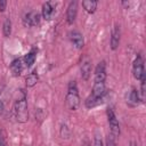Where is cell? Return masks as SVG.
<instances>
[{
	"mask_svg": "<svg viewBox=\"0 0 146 146\" xmlns=\"http://www.w3.org/2000/svg\"><path fill=\"white\" fill-rule=\"evenodd\" d=\"M13 114L17 122L25 123L29 119V110H27V100H26V92L24 89H19L18 96L15 99L13 106Z\"/></svg>",
	"mask_w": 146,
	"mask_h": 146,
	"instance_id": "cell-1",
	"label": "cell"
},
{
	"mask_svg": "<svg viewBox=\"0 0 146 146\" xmlns=\"http://www.w3.org/2000/svg\"><path fill=\"white\" fill-rule=\"evenodd\" d=\"M105 95H106L105 82H94L92 90L86 99V107L87 108H92V107L102 104Z\"/></svg>",
	"mask_w": 146,
	"mask_h": 146,
	"instance_id": "cell-2",
	"label": "cell"
},
{
	"mask_svg": "<svg viewBox=\"0 0 146 146\" xmlns=\"http://www.w3.org/2000/svg\"><path fill=\"white\" fill-rule=\"evenodd\" d=\"M65 104L70 111H76L80 105V96H79V90L75 81H71L67 86Z\"/></svg>",
	"mask_w": 146,
	"mask_h": 146,
	"instance_id": "cell-3",
	"label": "cell"
},
{
	"mask_svg": "<svg viewBox=\"0 0 146 146\" xmlns=\"http://www.w3.org/2000/svg\"><path fill=\"white\" fill-rule=\"evenodd\" d=\"M106 114H107V120H108V124H110V131H111V136L115 139L120 136V124H119V121H117V117L114 113V111L108 107L107 111H106Z\"/></svg>",
	"mask_w": 146,
	"mask_h": 146,
	"instance_id": "cell-4",
	"label": "cell"
},
{
	"mask_svg": "<svg viewBox=\"0 0 146 146\" xmlns=\"http://www.w3.org/2000/svg\"><path fill=\"white\" fill-rule=\"evenodd\" d=\"M132 74L136 80H141L145 78V70H144V58L141 55H138L132 64Z\"/></svg>",
	"mask_w": 146,
	"mask_h": 146,
	"instance_id": "cell-5",
	"label": "cell"
},
{
	"mask_svg": "<svg viewBox=\"0 0 146 146\" xmlns=\"http://www.w3.org/2000/svg\"><path fill=\"white\" fill-rule=\"evenodd\" d=\"M80 72H81V78L84 81L89 80L91 74V59L88 55H84L80 60Z\"/></svg>",
	"mask_w": 146,
	"mask_h": 146,
	"instance_id": "cell-6",
	"label": "cell"
},
{
	"mask_svg": "<svg viewBox=\"0 0 146 146\" xmlns=\"http://www.w3.org/2000/svg\"><path fill=\"white\" fill-rule=\"evenodd\" d=\"M106 80V63L102 60L97 64L94 73V81L95 82H105Z\"/></svg>",
	"mask_w": 146,
	"mask_h": 146,
	"instance_id": "cell-7",
	"label": "cell"
},
{
	"mask_svg": "<svg viewBox=\"0 0 146 146\" xmlns=\"http://www.w3.org/2000/svg\"><path fill=\"white\" fill-rule=\"evenodd\" d=\"M23 23L27 27H32V26L38 25L40 23V14L36 11H30V13L25 14V16L23 18Z\"/></svg>",
	"mask_w": 146,
	"mask_h": 146,
	"instance_id": "cell-8",
	"label": "cell"
},
{
	"mask_svg": "<svg viewBox=\"0 0 146 146\" xmlns=\"http://www.w3.org/2000/svg\"><path fill=\"white\" fill-rule=\"evenodd\" d=\"M78 15V2L71 1L66 9V22L68 24H73Z\"/></svg>",
	"mask_w": 146,
	"mask_h": 146,
	"instance_id": "cell-9",
	"label": "cell"
},
{
	"mask_svg": "<svg viewBox=\"0 0 146 146\" xmlns=\"http://www.w3.org/2000/svg\"><path fill=\"white\" fill-rule=\"evenodd\" d=\"M120 39H121V30L120 25H114L111 34V48L112 50H116L119 44H120Z\"/></svg>",
	"mask_w": 146,
	"mask_h": 146,
	"instance_id": "cell-10",
	"label": "cell"
},
{
	"mask_svg": "<svg viewBox=\"0 0 146 146\" xmlns=\"http://www.w3.org/2000/svg\"><path fill=\"white\" fill-rule=\"evenodd\" d=\"M68 38H70L71 42H72L78 49H81V48L84 46L83 35H82L79 31H71V32L68 33Z\"/></svg>",
	"mask_w": 146,
	"mask_h": 146,
	"instance_id": "cell-11",
	"label": "cell"
},
{
	"mask_svg": "<svg viewBox=\"0 0 146 146\" xmlns=\"http://www.w3.org/2000/svg\"><path fill=\"white\" fill-rule=\"evenodd\" d=\"M55 7H56V3L55 2H51V1H48V2H44L42 5V17L47 21L51 19L54 13H55Z\"/></svg>",
	"mask_w": 146,
	"mask_h": 146,
	"instance_id": "cell-12",
	"label": "cell"
},
{
	"mask_svg": "<svg viewBox=\"0 0 146 146\" xmlns=\"http://www.w3.org/2000/svg\"><path fill=\"white\" fill-rule=\"evenodd\" d=\"M139 100H141V99H140V96H139L137 89L132 88L130 90V92L128 94V96H127V104L130 107H135L139 104Z\"/></svg>",
	"mask_w": 146,
	"mask_h": 146,
	"instance_id": "cell-13",
	"label": "cell"
},
{
	"mask_svg": "<svg viewBox=\"0 0 146 146\" xmlns=\"http://www.w3.org/2000/svg\"><path fill=\"white\" fill-rule=\"evenodd\" d=\"M10 71L13 73L14 76H18L21 75L22 71H23V60L21 58H16L10 63Z\"/></svg>",
	"mask_w": 146,
	"mask_h": 146,
	"instance_id": "cell-14",
	"label": "cell"
},
{
	"mask_svg": "<svg viewBox=\"0 0 146 146\" xmlns=\"http://www.w3.org/2000/svg\"><path fill=\"white\" fill-rule=\"evenodd\" d=\"M36 52H38V49L36 48H32L25 56H24V64L26 67H31L35 59H36Z\"/></svg>",
	"mask_w": 146,
	"mask_h": 146,
	"instance_id": "cell-15",
	"label": "cell"
},
{
	"mask_svg": "<svg viewBox=\"0 0 146 146\" xmlns=\"http://www.w3.org/2000/svg\"><path fill=\"white\" fill-rule=\"evenodd\" d=\"M97 5H98V2H97L96 0H84V1H82V7H83V9H84L87 13H89V14H94V13L96 11Z\"/></svg>",
	"mask_w": 146,
	"mask_h": 146,
	"instance_id": "cell-16",
	"label": "cell"
},
{
	"mask_svg": "<svg viewBox=\"0 0 146 146\" xmlns=\"http://www.w3.org/2000/svg\"><path fill=\"white\" fill-rule=\"evenodd\" d=\"M38 80H39L38 73H36V71H33V72H32V73H30V74L26 76V79H25V83H26V87H29V88H32V87H34V86L36 84Z\"/></svg>",
	"mask_w": 146,
	"mask_h": 146,
	"instance_id": "cell-17",
	"label": "cell"
},
{
	"mask_svg": "<svg viewBox=\"0 0 146 146\" xmlns=\"http://www.w3.org/2000/svg\"><path fill=\"white\" fill-rule=\"evenodd\" d=\"M2 33L3 36H9L11 33V21L9 18H6L2 25Z\"/></svg>",
	"mask_w": 146,
	"mask_h": 146,
	"instance_id": "cell-18",
	"label": "cell"
},
{
	"mask_svg": "<svg viewBox=\"0 0 146 146\" xmlns=\"http://www.w3.org/2000/svg\"><path fill=\"white\" fill-rule=\"evenodd\" d=\"M106 146H116V144H115V140H114V138L111 136H108L107 137V139H106Z\"/></svg>",
	"mask_w": 146,
	"mask_h": 146,
	"instance_id": "cell-19",
	"label": "cell"
},
{
	"mask_svg": "<svg viewBox=\"0 0 146 146\" xmlns=\"http://www.w3.org/2000/svg\"><path fill=\"white\" fill-rule=\"evenodd\" d=\"M94 146H104L102 139L99 137H95V141H94Z\"/></svg>",
	"mask_w": 146,
	"mask_h": 146,
	"instance_id": "cell-20",
	"label": "cell"
},
{
	"mask_svg": "<svg viewBox=\"0 0 146 146\" xmlns=\"http://www.w3.org/2000/svg\"><path fill=\"white\" fill-rule=\"evenodd\" d=\"M6 7H7V1L0 0V11H5Z\"/></svg>",
	"mask_w": 146,
	"mask_h": 146,
	"instance_id": "cell-21",
	"label": "cell"
},
{
	"mask_svg": "<svg viewBox=\"0 0 146 146\" xmlns=\"http://www.w3.org/2000/svg\"><path fill=\"white\" fill-rule=\"evenodd\" d=\"M0 146H7V143H6L5 138L1 135H0Z\"/></svg>",
	"mask_w": 146,
	"mask_h": 146,
	"instance_id": "cell-22",
	"label": "cell"
},
{
	"mask_svg": "<svg viewBox=\"0 0 146 146\" xmlns=\"http://www.w3.org/2000/svg\"><path fill=\"white\" fill-rule=\"evenodd\" d=\"M129 146H138V145H137V143H136V141L131 140V141H130V144H129Z\"/></svg>",
	"mask_w": 146,
	"mask_h": 146,
	"instance_id": "cell-23",
	"label": "cell"
}]
</instances>
